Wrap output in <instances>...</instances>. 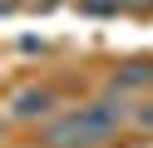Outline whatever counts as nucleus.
I'll use <instances>...</instances> for the list:
<instances>
[{"label": "nucleus", "mask_w": 153, "mask_h": 148, "mask_svg": "<svg viewBox=\"0 0 153 148\" xmlns=\"http://www.w3.org/2000/svg\"><path fill=\"white\" fill-rule=\"evenodd\" d=\"M128 10H143V15H148V10H153V0H128Z\"/></svg>", "instance_id": "obj_6"}, {"label": "nucleus", "mask_w": 153, "mask_h": 148, "mask_svg": "<svg viewBox=\"0 0 153 148\" xmlns=\"http://www.w3.org/2000/svg\"><path fill=\"white\" fill-rule=\"evenodd\" d=\"M50 114H54V89L50 84H20L5 99V118L10 123H40Z\"/></svg>", "instance_id": "obj_2"}, {"label": "nucleus", "mask_w": 153, "mask_h": 148, "mask_svg": "<svg viewBox=\"0 0 153 148\" xmlns=\"http://www.w3.org/2000/svg\"><path fill=\"white\" fill-rule=\"evenodd\" d=\"M123 123H128L123 99H94V104L50 114L35 128V148H104Z\"/></svg>", "instance_id": "obj_1"}, {"label": "nucleus", "mask_w": 153, "mask_h": 148, "mask_svg": "<svg viewBox=\"0 0 153 148\" xmlns=\"http://www.w3.org/2000/svg\"><path fill=\"white\" fill-rule=\"evenodd\" d=\"M74 5H79L84 15H119L128 0H74Z\"/></svg>", "instance_id": "obj_5"}, {"label": "nucleus", "mask_w": 153, "mask_h": 148, "mask_svg": "<svg viewBox=\"0 0 153 148\" xmlns=\"http://www.w3.org/2000/svg\"><path fill=\"white\" fill-rule=\"evenodd\" d=\"M128 128H138V133H153V99H143L138 109H128Z\"/></svg>", "instance_id": "obj_4"}, {"label": "nucleus", "mask_w": 153, "mask_h": 148, "mask_svg": "<svg viewBox=\"0 0 153 148\" xmlns=\"http://www.w3.org/2000/svg\"><path fill=\"white\" fill-rule=\"evenodd\" d=\"M114 94H133V89H153V59H123L109 74Z\"/></svg>", "instance_id": "obj_3"}]
</instances>
